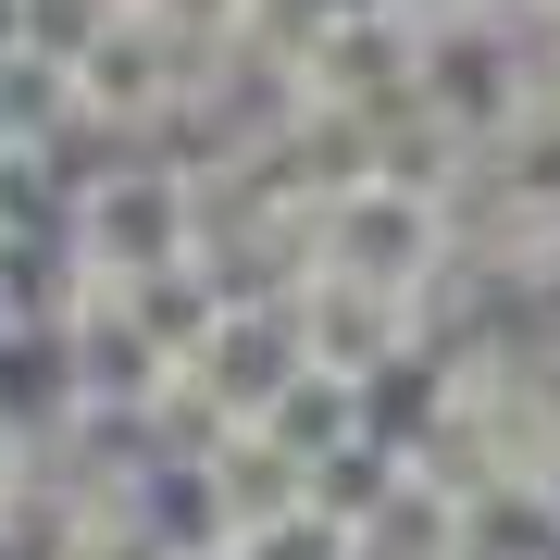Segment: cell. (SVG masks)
<instances>
[{
    "label": "cell",
    "mask_w": 560,
    "mask_h": 560,
    "mask_svg": "<svg viewBox=\"0 0 560 560\" xmlns=\"http://www.w3.org/2000/svg\"><path fill=\"white\" fill-rule=\"evenodd\" d=\"M62 560H175L138 523V499H101V511H75V536H62Z\"/></svg>",
    "instance_id": "obj_10"
},
{
    "label": "cell",
    "mask_w": 560,
    "mask_h": 560,
    "mask_svg": "<svg viewBox=\"0 0 560 560\" xmlns=\"http://www.w3.org/2000/svg\"><path fill=\"white\" fill-rule=\"evenodd\" d=\"M312 275H349V287H374V300L423 312V300L460 275V212L374 175V187H349V200L312 224Z\"/></svg>",
    "instance_id": "obj_2"
},
{
    "label": "cell",
    "mask_w": 560,
    "mask_h": 560,
    "mask_svg": "<svg viewBox=\"0 0 560 560\" xmlns=\"http://www.w3.org/2000/svg\"><path fill=\"white\" fill-rule=\"evenodd\" d=\"M13 150H25V138H13V113H0V162H13Z\"/></svg>",
    "instance_id": "obj_17"
},
{
    "label": "cell",
    "mask_w": 560,
    "mask_h": 560,
    "mask_svg": "<svg viewBox=\"0 0 560 560\" xmlns=\"http://www.w3.org/2000/svg\"><path fill=\"white\" fill-rule=\"evenodd\" d=\"M411 113H423V125H448L460 150H486L499 125H523V113H536V38H523V25H486V13L423 25Z\"/></svg>",
    "instance_id": "obj_3"
},
{
    "label": "cell",
    "mask_w": 560,
    "mask_h": 560,
    "mask_svg": "<svg viewBox=\"0 0 560 560\" xmlns=\"http://www.w3.org/2000/svg\"><path fill=\"white\" fill-rule=\"evenodd\" d=\"M300 374H312V349H300V312H287V300H237L212 324V349L187 361V386H200L224 423H261Z\"/></svg>",
    "instance_id": "obj_4"
},
{
    "label": "cell",
    "mask_w": 560,
    "mask_h": 560,
    "mask_svg": "<svg viewBox=\"0 0 560 560\" xmlns=\"http://www.w3.org/2000/svg\"><path fill=\"white\" fill-rule=\"evenodd\" d=\"M62 237L101 287H150V275H187V261L212 249V200L200 187H175L162 162L138 150H101L75 175V212H62Z\"/></svg>",
    "instance_id": "obj_1"
},
{
    "label": "cell",
    "mask_w": 560,
    "mask_h": 560,
    "mask_svg": "<svg viewBox=\"0 0 560 560\" xmlns=\"http://www.w3.org/2000/svg\"><path fill=\"white\" fill-rule=\"evenodd\" d=\"M13 25H25V62H50V75H75V50L113 25V0H13Z\"/></svg>",
    "instance_id": "obj_9"
},
{
    "label": "cell",
    "mask_w": 560,
    "mask_h": 560,
    "mask_svg": "<svg viewBox=\"0 0 560 560\" xmlns=\"http://www.w3.org/2000/svg\"><path fill=\"white\" fill-rule=\"evenodd\" d=\"M287 312H300L312 374H337V386H374L386 361H411V349H423V312L374 300V287H349V275H300V287H287Z\"/></svg>",
    "instance_id": "obj_5"
},
{
    "label": "cell",
    "mask_w": 560,
    "mask_h": 560,
    "mask_svg": "<svg viewBox=\"0 0 560 560\" xmlns=\"http://www.w3.org/2000/svg\"><path fill=\"white\" fill-rule=\"evenodd\" d=\"M548 560H560V486H548Z\"/></svg>",
    "instance_id": "obj_16"
},
{
    "label": "cell",
    "mask_w": 560,
    "mask_h": 560,
    "mask_svg": "<svg viewBox=\"0 0 560 560\" xmlns=\"http://www.w3.org/2000/svg\"><path fill=\"white\" fill-rule=\"evenodd\" d=\"M212 486H224V523H237V548L261 536V523L312 511V460H300V448H275L261 423H224V436H212Z\"/></svg>",
    "instance_id": "obj_7"
},
{
    "label": "cell",
    "mask_w": 560,
    "mask_h": 560,
    "mask_svg": "<svg viewBox=\"0 0 560 560\" xmlns=\"http://www.w3.org/2000/svg\"><path fill=\"white\" fill-rule=\"evenodd\" d=\"M38 460H50V448H25V436H13V423H0V499H13V486H25V474H38Z\"/></svg>",
    "instance_id": "obj_12"
},
{
    "label": "cell",
    "mask_w": 560,
    "mask_h": 560,
    "mask_svg": "<svg viewBox=\"0 0 560 560\" xmlns=\"http://www.w3.org/2000/svg\"><path fill=\"white\" fill-rule=\"evenodd\" d=\"M399 13H411V25H448V13H474V0H399Z\"/></svg>",
    "instance_id": "obj_15"
},
{
    "label": "cell",
    "mask_w": 560,
    "mask_h": 560,
    "mask_svg": "<svg viewBox=\"0 0 560 560\" xmlns=\"http://www.w3.org/2000/svg\"><path fill=\"white\" fill-rule=\"evenodd\" d=\"M237 560H361V536H349L337 511H287V523H261Z\"/></svg>",
    "instance_id": "obj_11"
},
{
    "label": "cell",
    "mask_w": 560,
    "mask_h": 560,
    "mask_svg": "<svg viewBox=\"0 0 560 560\" xmlns=\"http://www.w3.org/2000/svg\"><path fill=\"white\" fill-rule=\"evenodd\" d=\"M460 224H536V237H560V113L548 101L474 150V200H460Z\"/></svg>",
    "instance_id": "obj_6"
},
{
    "label": "cell",
    "mask_w": 560,
    "mask_h": 560,
    "mask_svg": "<svg viewBox=\"0 0 560 560\" xmlns=\"http://www.w3.org/2000/svg\"><path fill=\"white\" fill-rule=\"evenodd\" d=\"M536 101L560 113V25H536Z\"/></svg>",
    "instance_id": "obj_13"
},
{
    "label": "cell",
    "mask_w": 560,
    "mask_h": 560,
    "mask_svg": "<svg viewBox=\"0 0 560 560\" xmlns=\"http://www.w3.org/2000/svg\"><path fill=\"white\" fill-rule=\"evenodd\" d=\"M261 436H275V448H300L312 474H324V460H337V448L361 436V386H337V374H300L275 411H261Z\"/></svg>",
    "instance_id": "obj_8"
},
{
    "label": "cell",
    "mask_w": 560,
    "mask_h": 560,
    "mask_svg": "<svg viewBox=\"0 0 560 560\" xmlns=\"http://www.w3.org/2000/svg\"><path fill=\"white\" fill-rule=\"evenodd\" d=\"M312 13H337V25H386L399 0H312Z\"/></svg>",
    "instance_id": "obj_14"
}]
</instances>
